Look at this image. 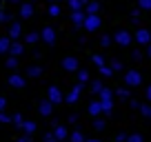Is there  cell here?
<instances>
[{"label": "cell", "mask_w": 151, "mask_h": 142, "mask_svg": "<svg viewBox=\"0 0 151 142\" xmlns=\"http://www.w3.org/2000/svg\"><path fill=\"white\" fill-rule=\"evenodd\" d=\"M124 82H127L129 87H138V85L142 82V76H140V71H136V69L127 71V73H124Z\"/></svg>", "instance_id": "1"}, {"label": "cell", "mask_w": 151, "mask_h": 142, "mask_svg": "<svg viewBox=\"0 0 151 142\" xmlns=\"http://www.w3.org/2000/svg\"><path fill=\"white\" fill-rule=\"evenodd\" d=\"M100 22H102V20L98 18V14H87L85 29H87V31H96V29H100Z\"/></svg>", "instance_id": "2"}, {"label": "cell", "mask_w": 151, "mask_h": 142, "mask_svg": "<svg viewBox=\"0 0 151 142\" xmlns=\"http://www.w3.org/2000/svg\"><path fill=\"white\" fill-rule=\"evenodd\" d=\"M131 38H133V36H131L129 31H124V29H122V31H118L116 36H113V40H116L120 47H127V44H131Z\"/></svg>", "instance_id": "3"}, {"label": "cell", "mask_w": 151, "mask_h": 142, "mask_svg": "<svg viewBox=\"0 0 151 142\" xmlns=\"http://www.w3.org/2000/svg\"><path fill=\"white\" fill-rule=\"evenodd\" d=\"M80 93H82V82H78V85L69 91V95H67L65 100H67L69 104H73V102H78V100H80Z\"/></svg>", "instance_id": "4"}, {"label": "cell", "mask_w": 151, "mask_h": 142, "mask_svg": "<svg viewBox=\"0 0 151 142\" xmlns=\"http://www.w3.org/2000/svg\"><path fill=\"white\" fill-rule=\"evenodd\" d=\"M40 38H42V42L53 44V42H56V31H53L51 27H45V29H42V33H40Z\"/></svg>", "instance_id": "5"}, {"label": "cell", "mask_w": 151, "mask_h": 142, "mask_svg": "<svg viewBox=\"0 0 151 142\" xmlns=\"http://www.w3.org/2000/svg\"><path fill=\"white\" fill-rule=\"evenodd\" d=\"M133 38H136L140 44H149L151 42V33H149V29H138Z\"/></svg>", "instance_id": "6"}, {"label": "cell", "mask_w": 151, "mask_h": 142, "mask_svg": "<svg viewBox=\"0 0 151 142\" xmlns=\"http://www.w3.org/2000/svg\"><path fill=\"white\" fill-rule=\"evenodd\" d=\"M49 100H51L53 104H60L62 100H65V95H62V91L58 89V87H49Z\"/></svg>", "instance_id": "7"}, {"label": "cell", "mask_w": 151, "mask_h": 142, "mask_svg": "<svg viewBox=\"0 0 151 142\" xmlns=\"http://www.w3.org/2000/svg\"><path fill=\"white\" fill-rule=\"evenodd\" d=\"M9 85L14 87V89H24V78L20 76V73H11L9 76Z\"/></svg>", "instance_id": "8"}, {"label": "cell", "mask_w": 151, "mask_h": 142, "mask_svg": "<svg viewBox=\"0 0 151 142\" xmlns=\"http://www.w3.org/2000/svg\"><path fill=\"white\" fill-rule=\"evenodd\" d=\"M62 67H65V71H78V58L69 56L62 60Z\"/></svg>", "instance_id": "9"}, {"label": "cell", "mask_w": 151, "mask_h": 142, "mask_svg": "<svg viewBox=\"0 0 151 142\" xmlns=\"http://www.w3.org/2000/svg\"><path fill=\"white\" fill-rule=\"evenodd\" d=\"M38 111H40V113L42 115H51V111H53V102L51 100H42V102H40V107H38Z\"/></svg>", "instance_id": "10"}, {"label": "cell", "mask_w": 151, "mask_h": 142, "mask_svg": "<svg viewBox=\"0 0 151 142\" xmlns=\"http://www.w3.org/2000/svg\"><path fill=\"white\" fill-rule=\"evenodd\" d=\"M53 136L58 138V142H65L67 138H69V133H67V129L62 127V124H56V127H53Z\"/></svg>", "instance_id": "11"}, {"label": "cell", "mask_w": 151, "mask_h": 142, "mask_svg": "<svg viewBox=\"0 0 151 142\" xmlns=\"http://www.w3.org/2000/svg\"><path fill=\"white\" fill-rule=\"evenodd\" d=\"M71 20H73V24H76V27H85L87 14H82V11H73V14H71Z\"/></svg>", "instance_id": "12"}, {"label": "cell", "mask_w": 151, "mask_h": 142, "mask_svg": "<svg viewBox=\"0 0 151 142\" xmlns=\"http://www.w3.org/2000/svg\"><path fill=\"white\" fill-rule=\"evenodd\" d=\"M89 113L93 115V118H98V115L102 113V102H100V100H93V102L89 104Z\"/></svg>", "instance_id": "13"}, {"label": "cell", "mask_w": 151, "mask_h": 142, "mask_svg": "<svg viewBox=\"0 0 151 142\" xmlns=\"http://www.w3.org/2000/svg\"><path fill=\"white\" fill-rule=\"evenodd\" d=\"M31 16H33V5L31 2L20 5V18H31Z\"/></svg>", "instance_id": "14"}, {"label": "cell", "mask_w": 151, "mask_h": 142, "mask_svg": "<svg viewBox=\"0 0 151 142\" xmlns=\"http://www.w3.org/2000/svg\"><path fill=\"white\" fill-rule=\"evenodd\" d=\"M20 33H22V27H20L18 22H14V24L9 27V38H11V40H18Z\"/></svg>", "instance_id": "15"}, {"label": "cell", "mask_w": 151, "mask_h": 142, "mask_svg": "<svg viewBox=\"0 0 151 142\" xmlns=\"http://www.w3.org/2000/svg\"><path fill=\"white\" fill-rule=\"evenodd\" d=\"M11 47V38L9 36H0V53H9Z\"/></svg>", "instance_id": "16"}, {"label": "cell", "mask_w": 151, "mask_h": 142, "mask_svg": "<svg viewBox=\"0 0 151 142\" xmlns=\"http://www.w3.org/2000/svg\"><path fill=\"white\" fill-rule=\"evenodd\" d=\"M22 51H24V47H22L20 42H11V47H9V56H16V58H18Z\"/></svg>", "instance_id": "17"}, {"label": "cell", "mask_w": 151, "mask_h": 142, "mask_svg": "<svg viewBox=\"0 0 151 142\" xmlns=\"http://www.w3.org/2000/svg\"><path fill=\"white\" fill-rule=\"evenodd\" d=\"M27 76L29 78H40V76H42V69H40L38 65H33V67H29V69H27Z\"/></svg>", "instance_id": "18"}, {"label": "cell", "mask_w": 151, "mask_h": 142, "mask_svg": "<svg viewBox=\"0 0 151 142\" xmlns=\"http://www.w3.org/2000/svg\"><path fill=\"white\" fill-rule=\"evenodd\" d=\"M85 7H87V14H98L100 11V2H96V0H89Z\"/></svg>", "instance_id": "19"}, {"label": "cell", "mask_w": 151, "mask_h": 142, "mask_svg": "<svg viewBox=\"0 0 151 142\" xmlns=\"http://www.w3.org/2000/svg\"><path fill=\"white\" fill-rule=\"evenodd\" d=\"M20 129H22V131L27 133V136H31V133L36 131V122H31V120H27V122H22V127H20Z\"/></svg>", "instance_id": "20"}, {"label": "cell", "mask_w": 151, "mask_h": 142, "mask_svg": "<svg viewBox=\"0 0 151 142\" xmlns=\"http://www.w3.org/2000/svg\"><path fill=\"white\" fill-rule=\"evenodd\" d=\"M38 40H40V33H36V31H31V33L24 36V42H27V44H36Z\"/></svg>", "instance_id": "21"}, {"label": "cell", "mask_w": 151, "mask_h": 142, "mask_svg": "<svg viewBox=\"0 0 151 142\" xmlns=\"http://www.w3.org/2000/svg\"><path fill=\"white\" fill-rule=\"evenodd\" d=\"M98 95H100V100H102V102H104V100H113V89H107V87H104Z\"/></svg>", "instance_id": "22"}, {"label": "cell", "mask_w": 151, "mask_h": 142, "mask_svg": "<svg viewBox=\"0 0 151 142\" xmlns=\"http://www.w3.org/2000/svg\"><path fill=\"white\" fill-rule=\"evenodd\" d=\"M102 89H104V85H102V82H100V80H93V85H91V93H93V95H98Z\"/></svg>", "instance_id": "23"}, {"label": "cell", "mask_w": 151, "mask_h": 142, "mask_svg": "<svg viewBox=\"0 0 151 142\" xmlns=\"http://www.w3.org/2000/svg\"><path fill=\"white\" fill-rule=\"evenodd\" d=\"M69 142H87V140H85V136H82L80 131H73L69 136Z\"/></svg>", "instance_id": "24"}, {"label": "cell", "mask_w": 151, "mask_h": 142, "mask_svg": "<svg viewBox=\"0 0 151 142\" xmlns=\"http://www.w3.org/2000/svg\"><path fill=\"white\" fill-rule=\"evenodd\" d=\"M100 102H102V100H100ZM113 111V102L111 100H104L102 102V113H111Z\"/></svg>", "instance_id": "25"}, {"label": "cell", "mask_w": 151, "mask_h": 142, "mask_svg": "<svg viewBox=\"0 0 151 142\" xmlns=\"http://www.w3.org/2000/svg\"><path fill=\"white\" fill-rule=\"evenodd\" d=\"M16 67H18V58L9 56V58H7V69H16Z\"/></svg>", "instance_id": "26"}, {"label": "cell", "mask_w": 151, "mask_h": 142, "mask_svg": "<svg viewBox=\"0 0 151 142\" xmlns=\"http://www.w3.org/2000/svg\"><path fill=\"white\" fill-rule=\"evenodd\" d=\"M69 7H71V9H73V11H80V9H82V7H85V5H82L80 0H69Z\"/></svg>", "instance_id": "27"}, {"label": "cell", "mask_w": 151, "mask_h": 142, "mask_svg": "<svg viewBox=\"0 0 151 142\" xmlns=\"http://www.w3.org/2000/svg\"><path fill=\"white\" fill-rule=\"evenodd\" d=\"M78 80H80V82H87V80H89V71L78 69Z\"/></svg>", "instance_id": "28"}, {"label": "cell", "mask_w": 151, "mask_h": 142, "mask_svg": "<svg viewBox=\"0 0 151 142\" xmlns=\"http://www.w3.org/2000/svg\"><path fill=\"white\" fill-rule=\"evenodd\" d=\"M140 113L145 115V118H151V107L149 104H140Z\"/></svg>", "instance_id": "29"}, {"label": "cell", "mask_w": 151, "mask_h": 142, "mask_svg": "<svg viewBox=\"0 0 151 142\" xmlns=\"http://www.w3.org/2000/svg\"><path fill=\"white\" fill-rule=\"evenodd\" d=\"M11 122H14L16 127H22L24 120H22V115H20V113H16V115H11Z\"/></svg>", "instance_id": "30"}, {"label": "cell", "mask_w": 151, "mask_h": 142, "mask_svg": "<svg viewBox=\"0 0 151 142\" xmlns=\"http://www.w3.org/2000/svg\"><path fill=\"white\" fill-rule=\"evenodd\" d=\"M49 16H53V18H56V16H60V7H58L56 2H53V5L49 7Z\"/></svg>", "instance_id": "31"}, {"label": "cell", "mask_w": 151, "mask_h": 142, "mask_svg": "<svg viewBox=\"0 0 151 142\" xmlns=\"http://www.w3.org/2000/svg\"><path fill=\"white\" fill-rule=\"evenodd\" d=\"M100 73H102L104 78H109V76L113 73V69H111V67H107V65H104V67H100Z\"/></svg>", "instance_id": "32"}, {"label": "cell", "mask_w": 151, "mask_h": 142, "mask_svg": "<svg viewBox=\"0 0 151 142\" xmlns=\"http://www.w3.org/2000/svg\"><path fill=\"white\" fill-rule=\"evenodd\" d=\"M138 7H140V9L151 11V0H140V2H138Z\"/></svg>", "instance_id": "33"}, {"label": "cell", "mask_w": 151, "mask_h": 142, "mask_svg": "<svg viewBox=\"0 0 151 142\" xmlns=\"http://www.w3.org/2000/svg\"><path fill=\"white\" fill-rule=\"evenodd\" d=\"M93 127L98 129V131H102L104 127H107V122H104V120H100V118H96V122H93Z\"/></svg>", "instance_id": "34"}, {"label": "cell", "mask_w": 151, "mask_h": 142, "mask_svg": "<svg viewBox=\"0 0 151 142\" xmlns=\"http://www.w3.org/2000/svg\"><path fill=\"white\" fill-rule=\"evenodd\" d=\"M93 65H96V67H104V58L96 53V56H93Z\"/></svg>", "instance_id": "35"}, {"label": "cell", "mask_w": 151, "mask_h": 142, "mask_svg": "<svg viewBox=\"0 0 151 142\" xmlns=\"http://www.w3.org/2000/svg\"><path fill=\"white\" fill-rule=\"evenodd\" d=\"M116 95H118V98H122V100H127V98H129V89H118V91H116Z\"/></svg>", "instance_id": "36"}, {"label": "cell", "mask_w": 151, "mask_h": 142, "mask_svg": "<svg viewBox=\"0 0 151 142\" xmlns=\"http://www.w3.org/2000/svg\"><path fill=\"white\" fill-rule=\"evenodd\" d=\"M109 67H111L113 71H120V69H122V62H120V60H111V65H109Z\"/></svg>", "instance_id": "37"}, {"label": "cell", "mask_w": 151, "mask_h": 142, "mask_svg": "<svg viewBox=\"0 0 151 142\" xmlns=\"http://www.w3.org/2000/svg\"><path fill=\"white\" fill-rule=\"evenodd\" d=\"M127 142H142V136H140V133H133V136L127 138Z\"/></svg>", "instance_id": "38"}, {"label": "cell", "mask_w": 151, "mask_h": 142, "mask_svg": "<svg viewBox=\"0 0 151 142\" xmlns=\"http://www.w3.org/2000/svg\"><path fill=\"white\" fill-rule=\"evenodd\" d=\"M100 44H102V47H109V44H111V36H102V38H100Z\"/></svg>", "instance_id": "39"}, {"label": "cell", "mask_w": 151, "mask_h": 142, "mask_svg": "<svg viewBox=\"0 0 151 142\" xmlns=\"http://www.w3.org/2000/svg\"><path fill=\"white\" fill-rule=\"evenodd\" d=\"M131 58H133V60H142V51H140V49H133V51H131Z\"/></svg>", "instance_id": "40"}, {"label": "cell", "mask_w": 151, "mask_h": 142, "mask_svg": "<svg viewBox=\"0 0 151 142\" xmlns=\"http://www.w3.org/2000/svg\"><path fill=\"white\" fill-rule=\"evenodd\" d=\"M0 122H11V115H7L5 111H0Z\"/></svg>", "instance_id": "41"}, {"label": "cell", "mask_w": 151, "mask_h": 142, "mask_svg": "<svg viewBox=\"0 0 151 142\" xmlns=\"http://www.w3.org/2000/svg\"><path fill=\"white\" fill-rule=\"evenodd\" d=\"M45 142H58V138L53 136V133H47V136H45Z\"/></svg>", "instance_id": "42"}, {"label": "cell", "mask_w": 151, "mask_h": 142, "mask_svg": "<svg viewBox=\"0 0 151 142\" xmlns=\"http://www.w3.org/2000/svg\"><path fill=\"white\" fill-rule=\"evenodd\" d=\"M129 107H131V109H140V102H138V100H133V98H131V102H129Z\"/></svg>", "instance_id": "43"}, {"label": "cell", "mask_w": 151, "mask_h": 142, "mask_svg": "<svg viewBox=\"0 0 151 142\" xmlns=\"http://www.w3.org/2000/svg\"><path fill=\"white\" fill-rule=\"evenodd\" d=\"M127 138H129V136H124V133H118V136H116V140H118V142H127Z\"/></svg>", "instance_id": "44"}, {"label": "cell", "mask_w": 151, "mask_h": 142, "mask_svg": "<svg viewBox=\"0 0 151 142\" xmlns=\"http://www.w3.org/2000/svg\"><path fill=\"white\" fill-rule=\"evenodd\" d=\"M5 109H7V100L0 98V111H5Z\"/></svg>", "instance_id": "45"}, {"label": "cell", "mask_w": 151, "mask_h": 142, "mask_svg": "<svg viewBox=\"0 0 151 142\" xmlns=\"http://www.w3.org/2000/svg\"><path fill=\"white\" fill-rule=\"evenodd\" d=\"M18 142H31V136H27V133H24V136L22 138H20V140Z\"/></svg>", "instance_id": "46"}, {"label": "cell", "mask_w": 151, "mask_h": 142, "mask_svg": "<svg viewBox=\"0 0 151 142\" xmlns=\"http://www.w3.org/2000/svg\"><path fill=\"white\" fill-rule=\"evenodd\" d=\"M145 93H147V100H149V102H151V85L147 87V91H145Z\"/></svg>", "instance_id": "47"}, {"label": "cell", "mask_w": 151, "mask_h": 142, "mask_svg": "<svg viewBox=\"0 0 151 142\" xmlns=\"http://www.w3.org/2000/svg\"><path fill=\"white\" fill-rule=\"evenodd\" d=\"M147 47H149V49H147V53H149V56H151V42H149V44H147Z\"/></svg>", "instance_id": "48"}, {"label": "cell", "mask_w": 151, "mask_h": 142, "mask_svg": "<svg viewBox=\"0 0 151 142\" xmlns=\"http://www.w3.org/2000/svg\"><path fill=\"white\" fill-rule=\"evenodd\" d=\"M87 142H100V140H96V138H93V140H87Z\"/></svg>", "instance_id": "49"}, {"label": "cell", "mask_w": 151, "mask_h": 142, "mask_svg": "<svg viewBox=\"0 0 151 142\" xmlns=\"http://www.w3.org/2000/svg\"><path fill=\"white\" fill-rule=\"evenodd\" d=\"M80 2H82V5H87V2H89V0H80Z\"/></svg>", "instance_id": "50"}, {"label": "cell", "mask_w": 151, "mask_h": 142, "mask_svg": "<svg viewBox=\"0 0 151 142\" xmlns=\"http://www.w3.org/2000/svg\"><path fill=\"white\" fill-rule=\"evenodd\" d=\"M9 2H20V0H9Z\"/></svg>", "instance_id": "51"}, {"label": "cell", "mask_w": 151, "mask_h": 142, "mask_svg": "<svg viewBox=\"0 0 151 142\" xmlns=\"http://www.w3.org/2000/svg\"><path fill=\"white\" fill-rule=\"evenodd\" d=\"M0 2H5V0H0Z\"/></svg>", "instance_id": "52"}, {"label": "cell", "mask_w": 151, "mask_h": 142, "mask_svg": "<svg viewBox=\"0 0 151 142\" xmlns=\"http://www.w3.org/2000/svg\"><path fill=\"white\" fill-rule=\"evenodd\" d=\"M51 2H56V0H51Z\"/></svg>", "instance_id": "53"}]
</instances>
